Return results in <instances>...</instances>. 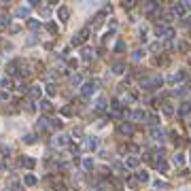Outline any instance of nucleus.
Here are the masks:
<instances>
[{"label": "nucleus", "instance_id": "nucleus-6", "mask_svg": "<svg viewBox=\"0 0 191 191\" xmlns=\"http://www.w3.org/2000/svg\"><path fill=\"white\" fill-rule=\"evenodd\" d=\"M47 127H49V119H47V117H40V119L36 121V132H45Z\"/></svg>", "mask_w": 191, "mask_h": 191}, {"label": "nucleus", "instance_id": "nucleus-33", "mask_svg": "<svg viewBox=\"0 0 191 191\" xmlns=\"http://www.w3.org/2000/svg\"><path fill=\"white\" fill-rule=\"evenodd\" d=\"M9 23H11V19H9L6 15H2V17H0V26H9Z\"/></svg>", "mask_w": 191, "mask_h": 191}, {"label": "nucleus", "instance_id": "nucleus-29", "mask_svg": "<svg viewBox=\"0 0 191 191\" xmlns=\"http://www.w3.org/2000/svg\"><path fill=\"white\" fill-rule=\"evenodd\" d=\"M70 43H72V45H81V43H83V38H81V34H75Z\"/></svg>", "mask_w": 191, "mask_h": 191}, {"label": "nucleus", "instance_id": "nucleus-7", "mask_svg": "<svg viewBox=\"0 0 191 191\" xmlns=\"http://www.w3.org/2000/svg\"><path fill=\"white\" fill-rule=\"evenodd\" d=\"M58 15H60V19H62V21H68L70 9H68V6H60V9H58Z\"/></svg>", "mask_w": 191, "mask_h": 191}, {"label": "nucleus", "instance_id": "nucleus-21", "mask_svg": "<svg viewBox=\"0 0 191 191\" xmlns=\"http://www.w3.org/2000/svg\"><path fill=\"white\" fill-rule=\"evenodd\" d=\"M174 163H176V166H183V163H185V155H183V153H176V155H174Z\"/></svg>", "mask_w": 191, "mask_h": 191}, {"label": "nucleus", "instance_id": "nucleus-28", "mask_svg": "<svg viewBox=\"0 0 191 191\" xmlns=\"http://www.w3.org/2000/svg\"><path fill=\"white\" fill-rule=\"evenodd\" d=\"M47 30H49L51 34H55V32H58V26L53 23V21H49V23H47Z\"/></svg>", "mask_w": 191, "mask_h": 191}, {"label": "nucleus", "instance_id": "nucleus-25", "mask_svg": "<svg viewBox=\"0 0 191 191\" xmlns=\"http://www.w3.org/2000/svg\"><path fill=\"white\" fill-rule=\"evenodd\" d=\"M136 178H138L140 183H147V180H149V174H147V172H138V176H136Z\"/></svg>", "mask_w": 191, "mask_h": 191}, {"label": "nucleus", "instance_id": "nucleus-16", "mask_svg": "<svg viewBox=\"0 0 191 191\" xmlns=\"http://www.w3.org/2000/svg\"><path fill=\"white\" fill-rule=\"evenodd\" d=\"M21 163H23V166H26V168H28V170H32L36 161H34L32 157H23V159H21Z\"/></svg>", "mask_w": 191, "mask_h": 191}, {"label": "nucleus", "instance_id": "nucleus-22", "mask_svg": "<svg viewBox=\"0 0 191 191\" xmlns=\"http://www.w3.org/2000/svg\"><path fill=\"white\" fill-rule=\"evenodd\" d=\"M119 130H121V134H127V136H132V132H134V130H132V125H130V123H127V125L123 123V125L119 127Z\"/></svg>", "mask_w": 191, "mask_h": 191}, {"label": "nucleus", "instance_id": "nucleus-30", "mask_svg": "<svg viewBox=\"0 0 191 191\" xmlns=\"http://www.w3.org/2000/svg\"><path fill=\"white\" fill-rule=\"evenodd\" d=\"M28 26H30L32 30H38V28H40V23L36 21V19H30V21H28Z\"/></svg>", "mask_w": 191, "mask_h": 191}, {"label": "nucleus", "instance_id": "nucleus-9", "mask_svg": "<svg viewBox=\"0 0 191 191\" xmlns=\"http://www.w3.org/2000/svg\"><path fill=\"white\" fill-rule=\"evenodd\" d=\"M38 106H40V111H45V113H51L53 111V104L49 102V100H40Z\"/></svg>", "mask_w": 191, "mask_h": 191}, {"label": "nucleus", "instance_id": "nucleus-32", "mask_svg": "<svg viewBox=\"0 0 191 191\" xmlns=\"http://www.w3.org/2000/svg\"><path fill=\"white\" fill-rule=\"evenodd\" d=\"M125 49V43L123 40H117V45H115V51H123Z\"/></svg>", "mask_w": 191, "mask_h": 191}, {"label": "nucleus", "instance_id": "nucleus-5", "mask_svg": "<svg viewBox=\"0 0 191 191\" xmlns=\"http://www.w3.org/2000/svg\"><path fill=\"white\" fill-rule=\"evenodd\" d=\"M13 15H15V17H19V19H23V17H28V15H30V6H17Z\"/></svg>", "mask_w": 191, "mask_h": 191}, {"label": "nucleus", "instance_id": "nucleus-3", "mask_svg": "<svg viewBox=\"0 0 191 191\" xmlns=\"http://www.w3.org/2000/svg\"><path fill=\"white\" fill-rule=\"evenodd\" d=\"M96 83H94V81H92V83H83V87H81V94H83L85 98H89V96H94L96 94Z\"/></svg>", "mask_w": 191, "mask_h": 191}, {"label": "nucleus", "instance_id": "nucleus-39", "mask_svg": "<svg viewBox=\"0 0 191 191\" xmlns=\"http://www.w3.org/2000/svg\"><path fill=\"white\" fill-rule=\"evenodd\" d=\"M180 6H183L185 11H187V9H191V0H183V4H180Z\"/></svg>", "mask_w": 191, "mask_h": 191}, {"label": "nucleus", "instance_id": "nucleus-24", "mask_svg": "<svg viewBox=\"0 0 191 191\" xmlns=\"http://www.w3.org/2000/svg\"><path fill=\"white\" fill-rule=\"evenodd\" d=\"M189 113H191V104L185 102L183 106H180V115H189Z\"/></svg>", "mask_w": 191, "mask_h": 191}, {"label": "nucleus", "instance_id": "nucleus-35", "mask_svg": "<svg viewBox=\"0 0 191 191\" xmlns=\"http://www.w3.org/2000/svg\"><path fill=\"white\" fill-rule=\"evenodd\" d=\"M23 140H26V142H28V144H32V142L36 140V136H34V134H28V136H26V138H23Z\"/></svg>", "mask_w": 191, "mask_h": 191}, {"label": "nucleus", "instance_id": "nucleus-19", "mask_svg": "<svg viewBox=\"0 0 191 191\" xmlns=\"http://www.w3.org/2000/svg\"><path fill=\"white\" fill-rule=\"evenodd\" d=\"M113 72H117V75H121V72H125V64H121V62H117L115 66H113Z\"/></svg>", "mask_w": 191, "mask_h": 191}, {"label": "nucleus", "instance_id": "nucleus-2", "mask_svg": "<svg viewBox=\"0 0 191 191\" xmlns=\"http://www.w3.org/2000/svg\"><path fill=\"white\" fill-rule=\"evenodd\" d=\"M83 149H85V151H96V149H98V140L94 138V136H85Z\"/></svg>", "mask_w": 191, "mask_h": 191}, {"label": "nucleus", "instance_id": "nucleus-15", "mask_svg": "<svg viewBox=\"0 0 191 191\" xmlns=\"http://www.w3.org/2000/svg\"><path fill=\"white\" fill-rule=\"evenodd\" d=\"M168 30H170V28H166V26H157V28H155V34H157V36H163V38H166Z\"/></svg>", "mask_w": 191, "mask_h": 191}, {"label": "nucleus", "instance_id": "nucleus-13", "mask_svg": "<svg viewBox=\"0 0 191 191\" xmlns=\"http://www.w3.org/2000/svg\"><path fill=\"white\" fill-rule=\"evenodd\" d=\"M172 15H174V17H183L185 15V9L180 6V4H176L174 9H172Z\"/></svg>", "mask_w": 191, "mask_h": 191}, {"label": "nucleus", "instance_id": "nucleus-11", "mask_svg": "<svg viewBox=\"0 0 191 191\" xmlns=\"http://www.w3.org/2000/svg\"><path fill=\"white\" fill-rule=\"evenodd\" d=\"M23 183L28 185V187H34V185H36V176H32V174H26V176H23Z\"/></svg>", "mask_w": 191, "mask_h": 191}, {"label": "nucleus", "instance_id": "nucleus-23", "mask_svg": "<svg viewBox=\"0 0 191 191\" xmlns=\"http://www.w3.org/2000/svg\"><path fill=\"white\" fill-rule=\"evenodd\" d=\"M83 168H85V170H92V168H94V161L89 159V157H85V159H83Z\"/></svg>", "mask_w": 191, "mask_h": 191}, {"label": "nucleus", "instance_id": "nucleus-38", "mask_svg": "<svg viewBox=\"0 0 191 191\" xmlns=\"http://www.w3.org/2000/svg\"><path fill=\"white\" fill-rule=\"evenodd\" d=\"M62 115H72V108L70 106H64L62 108Z\"/></svg>", "mask_w": 191, "mask_h": 191}, {"label": "nucleus", "instance_id": "nucleus-27", "mask_svg": "<svg viewBox=\"0 0 191 191\" xmlns=\"http://www.w3.org/2000/svg\"><path fill=\"white\" fill-rule=\"evenodd\" d=\"M81 83H83V77H81V75H75V77H72V85H81Z\"/></svg>", "mask_w": 191, "mask_h": 191}, {"label": "nucleus", "instance_id": "nucleus-31", "mask_svg": "<svg viewBox=\"0 0 191 191\" xmlns=\"http://www.w3.org/2000/svg\"><path fill=\"white\" fill-rule=\"evenodd\" d=\"M83 60H85V62H89V60H92V51H89L87 47L83 49Z\"/></svg>", "mask_w": 191, "mask_h": 191}, {"label": "nucleus", "instance_id": "nucleus-18", "mask_svg": "<svg viewBox=\"0 0 191 191\" xmlns=\"http://www.w3.org/2000/svg\"><path fill=\"white\" fill-rule=\"evenodd\" d=\"M125 166H127V168H136V166H138V157H134V155H132V157H127Z\"/></svg>", "mask_w": 191, "mask_h": 191}, {"label": "nucleus", "instance_id": "nucleus-20", "mask_svg": "<svg viewBox=\"0 0 191 191\" xmlns=\"http://www.w3.org/2000/svg\"><path fill=\"white\" fill-rule=\"evenodd\" d=\"M151 136H153L155 140H161V138H163V132L157 130V127H153V130H151Z\"/></svg>", "mask_w": 191, "mask_h": 191}, {"label": "nucleus", "instance_id": "nucleus-10", "mask_svg": "<svg viewBox=\"0 0 191 191\" xmlns=\"http://www.w3.org/2000/svg\"><path fill=\"white\" fill-rule=\"evenodd\" d=\"M40 94H43V89H40L38 85H32V87H30V98L38 100V98H40Z\"/></svg>", "mask_w": 191, "mask_h": 191}, {"label": "nucleus", "instance_id": "nucleus-8", "mask_svg": "<svg viewBox=\"0 0 191 191\" xmlns=\"http://www.w3.org/2000/svg\"><path fill=\"white\" fill-rule=\"evenodd\" d=\"M53 142H55L58 147H66V144L70 142V138H68V136H64V134H60V136H55V140H53Z\"/></svg>", "mask_w": 191, "mask_h": 191}, {"label": "nucleus", "instance_id": "nucleus-34", "mask_svg": "<svg viewBox=\"0 0 191 191\" xmlns=\"http://www.w3.org/2000/svg\"><path fill=\"white\" fill-rule=\"evenodd\" d=\"M11 85H13V83H11V79H6V77H4V81H2V87H4V89H11Z\"/></svg>", "mask_w": 191, "mask_h": 191}, {"label": "nucleus", "instance_id": "nucleus-37", "mask_svg": "<svg viewBox=\"0 0 191 191\" xmlns=\"http://www.w3.org/2000/svg\"><path fill=\"white\" fill-rule=\"evenodd\" d=\"M47 94L49 96H55V85H47Z\"/></svg>", "mask_w": 191, "mask_h": 191}, {"label": "nucleus", "instance_id": "nucleus-36", "mask_svg": "<svg viewBox=\"0 0 191 191\" xmlns=\"http://www.w3.org/2000/svg\"><path fill=\"white\" fill-rule=\"evenodd\" d=\"M127 183H130V187H136V185H138V178L130 176V178H127Z\"/></svg>", "mask_w": 191, "mask_h": 191}, {"label": "nucleus", "instance_id": "nucleus-42", "mask_svg": "<svg viewBox=\"0 0 191 191\" xmlns=\"http://www.w3.org/2000/svg\"><path fill=\"white\" fill-rule=\"evenodd\" d=\"M187 26H191V17H187Z\"/></svg>", "mask_w": 191, "mask_h": 191}, {"label": "nucleus", "instance_id": "nucleus-1", "mask_svg": "<svg viewBox=\"0 0 191 191\" xmlns=\"http://www.w3.org/2000/svg\"><path fill=\"white\" fill-rule=\"evenodd\" d=\"M142 89H157L161 87V77H151V79H140Z\"/></svg>", "mask_w": 191, "mask_h": 191}, {"label": "nucleus", "instance_id": "nucleus-41", "mask_svg": "<svg viewBox=\"0 0 191 191\" xmlns=\"http://www.w3.org/2000/svg\"><path fill=\"white\" fill-rule=\"evenodd\" d=\"M155 187H157V189H163V187H166V183H163V180H155Z\"/></svg>", "mask_w": 191, "mask_h": 191}, {"label": "nucleus", "instance_id": "nucleus-26", "mask_svg": "<svg viewBox=\"0 0 191 191\" xmlns=\"http://www.w3.org/2000/svg\"><path fill=\"white\" fill-rule=\"evenodd\" d=\"M96 108H98V111H102V108H106V100H104V98H100L98 102H96Z\"/></svg>", "mask_w": 191, "mask_h": 191}, {"label": "nucleus", "instance_id": "nucleus-17", "mask_svg": "<svg viewBox=\"0 0 191 191\" xmlns=\"http://www.w3.org/2000/svg\"><path fill=\"white\" fill-rule=\"evenodd\" d=\"M183 79H185V72H176V75H172V77H170L172 83H180Z\"/></svg>", "mask_w": 191, "mask_h": 191}, {"label": "nucleus", "instance_id": "nucleus-4", "mask_svg": "<svg viewBox=\"0 0 191 191\" xmlns=\"http://www.w3.org/2000/svg\"><path fill=\"white\" fill-rule=\"evenodd\" d=\"M130 119L132 121H144V119H149V115H147V111H142V108H136V111L130 115Z\"/></svg>", "mask_w": 191, "mask_h": 191}, {"label": "nucleus", "instance_id": "nucleus-12", "mask_svg": "<svg viewBox=\"0 0 191 191\" xmlns=\"http://www.w3.org/2000/svg\"><path fill=\"white\" fill-rule=\"evenodd\" d=\"M161 111H163V115L172 117V115H174V106H172V104H163V106H161Z\"/></svg>", "mask_w": 191, "mask_h": 191}, {"label": "nucleus", "instance_id": "nucleus-40", "mask_svg": "<svg viewBox=\"0 0 191 191\" xmlns=\"http://www.w3.org/2000/svg\"><path fill=\"white\" fill-rule=\"evenodd\" d=\"M178 49H180V51H187L189 45H187V43H178Z\"/></svg>", "mask_w": 191, "mask_h": 191}, {"label": "nucleus", "instance_id": "nucleus-14", "mask_svg": "<svg viewBox=\"0 0 191 191\" xmlns=\"http://www.w3.org/2000/svg\"><path fill=\"white\" fill-rule=\"evenodd\" d=\"M142 58H144V51H142V49H136V51L132 53V60H134V62H140Z\"/></svg>", "mask_w": 191, "mask_h": 191}]
</instances>
